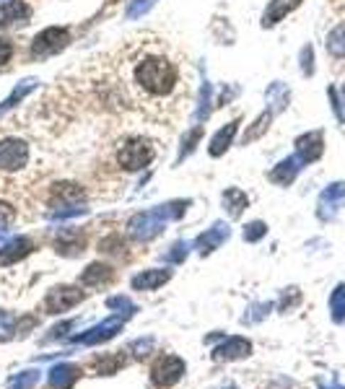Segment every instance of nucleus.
Here are the masks:
<instances>
[{
  "mask_svg": "<svg viewBox=\"0 0 345 389\" xmlns=\"http://www.w3.org/2000/svg\"><path fill=\"white\" fill-rule=\"evenodd\" d=\"M319 389H345V387H340V384H324V382H319Z\"/></svg>",
  "mask_w": 345,
  "mask_h": 389,
  "instance_id": "nucleus-40",
  "label": "nucleus"
},
{
  "mask_svg": "<svg viewBox=\"0 0 345 389\" xmlns=\"http://www.w3.org/2000/svg\"><path fill=\"white\" fill-rule=\"evenodd\" d=\"M31 249H34V239H29V236L11 239L8 244L0 247V265H3V268H6V265H13V262H18L26 255H31Z\"/></svg>",
  "mask_w": 345,
  "mask_h": 389,
  "instance_id": "nucleus-12",
  "label": "nucleus"
},
{
  "mask_svg": "<svg viewBox=\"0 0 345 389\" xmlns=\"http://www.w3.org/2000/svg\"><path fill=\"white\" fill-rule=\"evenodd\" d=\"M55 247H58V252H60V255L75 257V255H81V252H83V247H86V239H83L78 231H62V234H58Z\"/></svg>",
  "mask_w": 345,
  "mask_h": 389,
  "instance_id": "nucleus-15",
  "label": "nucleus"
},
{
  "mask_svg": "<svg viewBox=\"0 0 345 389\" xmlns=\"http://www.w3.org/2000/svg\"><path fill=\"white\" fill-rule=\"evenodd\" d=\"M120 368H125V356H122V353H114V356H106L104 361H99V363H97L99 376H112V374H117Z\"/></svg>",
  "mask_w": 345,
  "mask_h": 389,
  "instance_id": "nucleus-23",
  "label": "nucleus"
},
{
  "mask_svg": "<svg viewBox=\"0 0 345 389\" xmlns=\"http://www.w3.org/2000/svg\"><path fill=\"white\" fill-rule=\"evenodd\" d=\"M13 218H16V208H13V205H8V202L0 200V226L11 224Z\"/></svg>",
  "mask_w": 345,
  "mask_h": 389,
  "instance_id": "nucleus-37",
  "label": "nucleus"
},
{
  "mask_svg": "<svg viewBox=\"0 0 345 389\" xmlns=\"http://www.w3.org/2000/svg\"><path fill=\"white\" fill-rule=\"evenodd\" d=\"M169 278H172V270L153 268V270H143V273H138V275L130 280V285H133L136 291H156V288H161Z\"/></svg>",
  "mask_w": 345,
  "mask_h": 389,
  "instance_id": "nucleus-13",
  "label": "nucleus"
},
{
  "mask_svg": "<svg viewBox=\"0 0 345 389\" xmlns=\"http://www.w3.org/2000/svg\"><path fill=\"white\" fill-rule=\"evenodd\" d=\"M75 327H78V319H65V322L55 324L45 340H65V337L70 335V329H75Z\"/></svg>",
  "mask_w": 345,
  "mask_h": 389,
  "instance_id": "nucleus-31",
  "label": "nucleus"
},
{
  "mask_svg": "<svg viewBox=\"0 0 345 389\" xmlns=\"http://www.w3.org/2000/svg\"><path fill=\"white\" fill-rule=\"evenodd\" d=\"M327 50L335 57H345V23H340L338 29H332V34L327 37Z\"/></svg>",
  "mask_w": 345,
  "mask_h": 389,
  "instance_id": "nucleus-25",
  "label": "nucleus"
},
{
  "mask_svg": "<svg viewBox=\"0 0 345 389\" xmlns=\"http://www.w3.org/2000/svg\"><path fill=\"white\" fill-rule=\"evenodd\" d=\"M224 332H213V335H208V337H205V343H208V345H213V343H218V340H224Z\"/></svg>",
  "mask_w": 345,
  "mask_h": 389,
  "instance_id": "nucleus-39",
  "label": "nucleus"
},
{
  "mask_svg": "<svg viewBox=\"0 0 345 389\" xmlns=\"http://www.w3.org/2000/svg\"><path fill=\"white\" fill-rule=\"evenodd\" d=\"M153 345H156L153 337H141V340H136V343H130V353H133L136 358H146V356H150Z\"/></svg>",
  "mask_w": 345,
  "mask_h": 389,
  "instance_id": "nucleus-32",
  "label": "nucleus"
},
{
  "mask_svg": "<svg viewBox=\"0 0 345 389\" xmlns=\"http://www.w3.org/2000/svg\"><path fill=\"white\" fill-rule=\"evenodd\" d=\"M81 376H83L81 366H78V363H70V361L55 363V366L47 371V379H50V387L53 389H73Z\"/></svg>",
  "mask_w": 345,
  "mask_h": 389,
  "instance_id": "nucleus-10",
  "label": "nucleus"
},
{
  "mask_svg": "<svg viewBox=\"0 0 345 389\" xmlns=\"http://www.w3.org/2000/svg\"><path fill=\"white\" fill-rule=\"evenodd\" d=\"M13 42L11 39H6V37H0V65H6L11 57H13Z\"/></svg>",
  "mask_w": 345,
  "mask_h": 389,
  "instance_id": "nucleus-36",
  "label": "nucleus"
},
{
  "mask_svg": "<svg viewBox=\"0 0 345 389\" xmlns=\"http://www.w3.org/2000/svg\"><path fill=\"white\" fill-rule=\"evenodd\" d=\"M70 42V34L65 29H45L31 42V57H47L65 50Z\"/></svg>",
  "mask_w": 345,
  "mask_h": 389,
  "instance_id": "nucleus-7",
  "label": "nucleus"
},
{
  "mask_svg": "<svg viewBox=\"0 0 345 389\" xmlns=\"http://www.w3.org/2000/svg\"><path fill=\"white\" fill-rule=\"evenodd\" d=\"M224 205L229 208V216L236 218L241 216V210L247 208V194L241 190H226L224 192Z\"/></svg>",
  "mask_w": 345,
  "mask_h": 389,
  "instance_id": "nucleus-21",
  "label": "nucleus"
},
{
  "mask_svg": "<svg viewBox=\"0 0 345 389\" xmlns=\"http://www.w3.org/2000/svg\"><path fill=\"white\" fill-rule=\"evenodd\" d=\"M234 133H236V122H231L226 130H221V133L213 138V146H210V153L213 156H221L226 148H229V143H231V138H234Z\"/></svg>",
  "mask_w": 345,
  "mask_h": 389,
  "instance_id": "nucleus-24",
  "label": "nucleus"
},
{
  "mask_svg": "<svg viewBox=\"0 0 345 389\" xmlns=\"http://www.w3.org/2000/svg\"><path fill=\"white\" fill-rule=\"evenodd\" d=\"M31 18V8L23 0H8L0 6V29L16 26V23H26Z\"/></svg>",
  "mask_w": 345,
  "mask_h": 389,
  "instance_id": "nucleus-11",
  "label": "nucleus"
},
{
  "mask_svg": "<svg viewBox=\"0 0 345 389\" xmlns=\"http://www.w3.org/2000/svg\"><path fill=\"white\" fill-rule=\"evenodd\" d=\"M125 319L128 317H120L114 314L109 317V319H104V322L94 324V327H89L86 332H81V335H73L70 337V343L73 345H102V343H109L117 332H122V324H125Z\"/></svg>",
  "mask_w": 345,
  "mask_h": 389,
  "instance_id": "nucleus-5",
  "label": "nucleus"
},
{
  "mask_svg": "<svg viewBox=\"0 0 345 389\" xmlns=\"http://www.w3.org/2000/svg\"><path fill=\"white\" fill-rule=\"evenodd\" d=\"M185 371H187V363L180 356H172V353L169 356H158L153 368H150V382L156 387H174L185 376Z\"/></svg>",
  "mask_w": 345,
  "mask_h": 389,
  "instance_id": "nucleus-4",
  "label": "nucleus"
},
{
  "mask_svg": "<svg viewBox=\"0 0 345 389\" xmlns=\"http://www.w3.org/2000/svg\"><path fill=\"white\" fill-rule=\"evenodd\" d=\"M343 94H345V89H343Z\"/></svg>",
  "mask_w": 345,
  "mask_h": 389,
  "instance_id": "nucleus-42",
  "label": "nucleus"
},
{
  "mask_svg": "<svg viewBox=\"0 0 345 389\" xmlns=\"http://www.w3.org/2000/svg\"><path fill=\"white\" fill-rule=\"evenodd\" d=\"M301 304V293H299V288H285L283 291V296H280V301H278V309L280 312H291V309H296Z\"/></svg>",
  "mask_w": 345,
  "mask_h": 389,
  "instance_id": "nucleus-28",
  "label": "nucleus"
},
{
  "mask_svg": "<svg viewBox=\"0 0 345 389\" xmlns=\"http://www.w3.org/2000/svg\"><path fill=\"white\" fill-rule=\"evenodd\" d=\"M296 148H299L301 161H314V158L322 156V135L319 133H309L304 138L296 141Z\"/></svg>",
  "mask_w": 345,
  "mask_h": 389,
  "instance_id": "nucleus-16",
  "label": "nucleus"
},
{
  "mask_svg": "<svg viewBox=\"0 0 345 389\" xmlns=\"http://www.w3.org/2000/svg\"><path fill=\"white\" fill-rule=\"evenodd\" d=\"M16 332H18V319L11 312L0 309V340H11Z\"/></svg>",
  "mask_w": 345,
  "mask_h": 389,
  "instance_id": "nucleus-27",
  "label": "nucleus"
},
{
  "mask_svg": "<svg viewBox=\"0 0 345 389\" xmlns=\"http://www.w3.org/2000/svg\"><path fill=\"white\" fill-rule=\"evenodd\" d=\"M106 309H109V312H117V314L125 312L128 317H133L138 312V307L128 299V296H112V299H106Z\"/></svg>",
  "mask_w": 345,
  "mask_h": 389,
  "instance_id": "nucleus-26",
  "label": "nucleus"
},
{
  "mask_svg": "<svg viewBox=\"0 0 345 389\" xmlns=\"http://www.w3.org/2000/svg\"><path fill=\"white\" fill-rule=\"evenodd\" d=\"M213 361H241V358H249L252 356V343L247 337H224L221 343L213 348Z\"/></svg>",
  "mask_w": 345,
  "mask_h": 389,
  "instance_id": "nucleus-9",
  "label": "nucleus"
},
{
  "mask_svg": "<svg viewBox=\"0 0 345 389\" xmlns=\"http://www.w3.org/2000/svg\"><path fill=\"white\" fill-rule=\"evenodd\" d=\"M330 314L335 324L345 322V283L335 285V291L330 293Z\"/></svg>",
  "mask_w": 345,
  "mask_h": 389,
  "instance_id": "nucleus-20",
  "label": "nucleus"
},
{
  "mask_svg": "<svg viewBox=\"0 0 345 389\" xmlns=\"http://www.w3.org/2000/svg\"><path fill=\"white\" fill-rule=\"evenodd\" d=\"M224 389H236V387H224Z\"/></svg>",
  "mask_w": 345,
  "mask_h": 389,
  "instance_id": "nucleus-41",
  "label": "nucleus"
},
{
  "mask_svg": "<svg viewBox=\"0 0 345 389\" xmlns=\"http://www.w3.org/2000/svg\"><path fill=\"white\" fill-rule=\"evenodd\" d=\"M39 379H42V371H37V368H26V371L16 374L13 379L8 382V389H34L39 384Z\"/></svg>",
  "mask_w": 345,
  "mask_h": 389,
  "instance_id": "nucleus-22",
  "label": "nucleus"
},
{
  "mask_svg": "<svg viewBox=\"0 0 345 389\" xmlns=\"http://www.w3.org/2000/svg\"><path fill=\"white\" fill-rule=\"evenodd\" d=\"M164 218L158 216V210H150V213H138V216L130 218V234L136 236V239L141 241H148L153 239V236H158V234L164 231Z\"/></svg>",
  "mask_w": 345,
  "mask_h": 389,
  "instance_id": "nucleus-8",
  "label": "nucleus"
},
{
  "mask_svg": "<svg viewBox=\"0 0 345 389\" xmlns=\"http://www.w3.org/2000/svg\"><path fill=\"white\" fill-rule=\"evenodd\" d=\"M31 146L18 133L0 130V174H18L29 169Z\"/></svg>",
  "mask_w": 345,
  "mask_h": 389,
  "instance_id": "nucleus-2",
  "label": "nucleus"
},
{
  "mask_svg": "<svg viewBox=\"0 0 345 389\" xmlns=\"http://www.w3.org/2000/svg\"><path fill=\"white\" fill-rule=\"evenodd\" d=\"M229 234H231L229 231V226L216 224L213 229H208L203 236H197V241H195L197 252H200V255H210L213 249H218L226 239H229Z\"/></svg>",
  "mask_w": 345,
  "mask_h": 389,
  "instance_id": "nucleus-14",
  "label": "nucleus"
},
{
  "mask_svg": "<svg viewBox=\"0 0 345 389\" xmlns=\"http://www.w3.org/2000/svg\"><path fill=\"white\" fill-rule=\"evenodd\" d=\"M345 197V182H338V185H330V187L322 192V200H319V205H338L340 200Z\"/></svg>",
  "mask_w": 345,
  "mask_h": 389,
  "instance_id": "nucleus-30",
  "label": "nucleus"
},
{
  "mask_svg": "<svg viewBox=\"0 0 345 389\" xmlns=\"http://www.w3.org/2000/svg\"><path fill=\"white\" fill-rule=\"evenodd\" d=\"M114 270L109 268V265H104V262H91L89 268L81 273V283L83 285H102L106 283V280H112Z\"/></svg>",
  "mask_w": 345,
  "mask_h": 389,
  "instance_id": "nucleus-17",
  "label": "nucleus"
},
{
  "mask_svg": "<svg viewBox=\"0 0 345 389\" xmlns=\"http://www.w3.org/2000/svg\"><path fill=\"white\" fill-rule=\"evenodd\" d=\"M273 304H255V307H249V312L244 317H241V322L244 324H255L260 322V319H265V317L270 314Z\"/></svg>",
  "mask_w": 345,
  "mask_h": 389,
  "instance_id": "nucleus-29",
  "label": "nucleus"
},
{
  "mask_svg": "<svg viewBox=\"0 0 345 389\" xmlns=\"http://www.w3.org/2000/svg\"><path fill=\"white\" fill-rule=\"evenodd\" d=\"M153 158H156V143L143 138V135L125 138L117 148V166L125 172H141Z\"/></svg>",
  "mask_w": 345,
  "mask_h": 389,
  "instance_id": "nucleus-3",
  "label": "nucleus"
},
{
  "mask_svg": "<svg viewBox=\"0 0 345 389\" xmlns=\"http://www.w3.org/2000/svg\"><path fill=\"white\" fill-rule=\"evenodd\" d=\"M301 0H273L270 6H268V11H265V18L263 23L265 26H273V23H278L280 18H285V16L291 13L293 8H299Z\"/></svg>",
  "mask_w": 345,
  "mask_h": 389,
  "instance_id": "nucleus-18",
  "label": "nucleus"
},
{
  "mask_svg": "<svg viewBox=\"0 0 345 389\" xmlns=\"http://www.w3.org/2000/svg\"><path fill=\"white\" fill-rule=\"evenodd\" d=\"M187 244L185 241H177L169 252H166V262H185V257H187Z\"/></svg>",
  "mask_w": 345,
  "mask_h": 389,
  "instance_id": "nucleus-35",
  "label": "nucleus"
},
{
  "mask_svg": "<svg viewBox=\"0 0 345 389\" xmlns=\"http://www.w3.org/2000/svg\"><path fill=\"white\" fill-rule=\"evenodd\" d=\"M83 299H86V293L75 285H55L45 296V312L47 314H65L68 309L78 307Z\"/></svg>",
  "mask_w": 345,
  "mask_h": 389,
  "instance_id": "nucleus-6",
  "label": "nucleus"
},
{
  "mask_svg": "<svg viewBox=\"0 0 345 389\" xmlns=\"http://www.w3.org/2000/svg\"><path fill=\"white\" fill-rule=\"evenodd\" d=\"M268 234V226L263 224V221H252V224L244 229V239L247 241H260Z\"/></svg>",
  "mask_w": 345,
  "mask_h": 389,
  "instance_id": "nucleus-33",
  "label": "nucleus"
},
{
  "mask_svg": "<svg viewBox=\"0 0 345 389\" xmlns=\"http://www.w3.org/2000/svg\"><path fill=\"white\" fill-rule=\"evenodd\" d=\"M150 3H153V0H138L136 6L130 8V16H138V13H141V11H146V8H148Z\"/></svg>",
  "mask_w": 345,
  "mask_h": 389,
  "instance_id": "nucleus-38",
  "label": "nucleus"
},
{
  "mask_svg": "<svg viewBox=\"0 0 345 389\" xmlns=\"http://www.w3.org/2000/svg\"><path fill=\"white\" fill-rule=\"evenodd\" d=\"M299 164H301V158H288V161H283V164L278 166L275 172L270 174V180L278 182V185H291L293 177H296L301 169Z\"/></svg>",
  "mask_w": 345,
  "mask_h": 389,
  "instance_id": "nucleus-19",
  "label": "nucleus"
},
{
  "mask_svg": "<svg viewBox=\"0 0 345 389\" xmlns=\"http://www.w3.org/2000/svg\"><path fill=\"white\" fill-rule=\"evenodd\" d=\"M112 89L122 104L156 122H169L190 99L185 60L169 42L158 37H136L120 47L112 60Z\"/></svg>",
  "mask_w": 345,
  "mask_h": 389,
  "instance_id": "nucleus-1",
  "label": "nucleus"
},
{
  "mask_svg": "<svg viewBox=\"0 0 345 389\" xmlns=\"http://www.w3.org/2000/svg\"><path fill=\"white\" fill-rule=\"evenodd\" d=\"M125 247V241H122L120 234H114V236H109V239L99 241V252H120V249Z\"/></svg>",
  "mask_w": 345,
  "mask_h": 389,
  "instance_id": "nucleus-34",
  "label": "nucleus"
}]
</instances>
